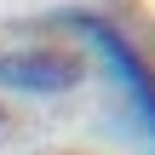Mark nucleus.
Segmentation results:
<instances>
[{
    "mask_svg": "<svg viewBox=\"0 0 155 155\" xmlns=\"http://www.w3.org/2000/svg\"><path fill=\"white\" fill-rule=\"evenodd\" d=\"M92 52H98V63H104V75L127 92V104L138 109V127L150 132V144H155V69L138 58V46L109 23V17H98V12H81V6H69V12H58Z\"/></svg>",
    "mask_w": 155,
    "mask_h": 155,
    "instance_id": "nucleus-1",
    "label": "nucleus"
},
{
    "mask_svg": "<svg viewBox=\"0 0 155 155\" xmlns=\"http://www.w3.org/2000/svg\"><path fill=\"white\" fill-rule=\"evenodd\" d=\"M86 81V58L75 46L29 40V46H0V92L17 98H63Z\"/></svg>",
    "mask_w": 155,
    "mask_h": 155,
    "instance_id": "nucleus-2",
    "label": "nucleus"
},
{
    "mask_svg": "<svg viewBox=\"0 0 155 155\" xmlns=\"http://www.w3.org/2000/svg\"><path fill=\"white\" fill-rule=\"evenodd\" d=\"M6 127H12V115H6V104H0V138H6Z\"/></svg>",
    "mask_w": 155,
    "mask_h": 155,
    "instance_id": "nucleus-3",
    "label": "nucleus"
},
{
    "mask_svg": "<svg viewBox=\"0 0 155 155\" xmlns=\"http://www.w3.org/2000/svg\"><path fill=\"white\" fill-rule=\"evenodd\" d=\"M63 155H75V150H63Z\"/></svg>",
    "mask_w": 155,
    "mask_h": 155,
    "instance_id": "nucleus-4",
    "label": "nucleus"
}]
</instances>
